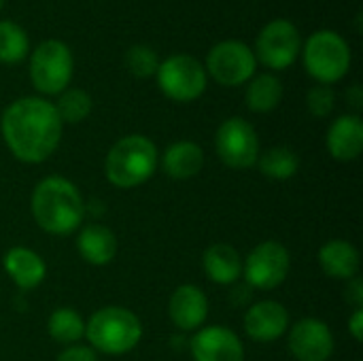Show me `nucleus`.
<instances>
[{
	"instance_id": "obj_1",
	"label": "nucleus",
	"mask_w": 363,
	"mask_h": 361,
	"mask_svg": "<svg viewBox=\"0 0 363 361\" xmlns=\"http://www.w3.org/2000/svg\"><path fill=\"white\" fill-rule=\"evenodd\" d=\"M64 123L53 102L26 96L11 102L0 117V132L9 151L23 164H40L53 155L62 140Z\"/></svg>"
},
{
	"instance_id": "obj_2",
	"label": "nucleus",
	"mask_w": 363,
	"mask_h": 361,
	"mask_svg": "<svg viewBox=\"0 0 363 361\" xmlns=\"http://www.w3.org/2000/svg\"><path fill=\"white\" fill-rule=\"evenodd\" d=\"M32 215L45 232L66 236L83 223L85 202L74 183L62 177H47L32 191Z\"/></svg>"
},
{
	"instance_id": "obj_3",
	"label": "nucleus",
	"mask_w": 363,
	"mask_h": 361,
	"mask_svg": "<svg viewBox=\"0 0 363 361\" xmlns=\"http://www.w3.org/2000/svg\"><path fill=\"white\" fill-rule=\"evenodd\" d=\"M157 147L143 134H130L119 138L104 162L106 179L119 189H132L143 185L157 170Z\"/></svg>"
},
{
	"instance_id": "obj_4",
	"label": "nucleus",
	"mask_w": 363,
	"mask_h": 361,
	"mask_svg": "<svg viewBox=\"0 0 363 361\" xmlns=\"http://www.w3.org/2000/svg\"><path fill=\"white\" fill-rule=\"evenodd\" d=\"M85 338L94 351L106 355L130 353L143 338L140 319L123 306H104L85 323Z\"/></svg>"
},
{
	"instance_id": "obj_5",
	"label": "nucleus",
	"mask_w": 363,
	"mask_h": 361,
	"mask_svg": "<svg viewBox=\"0 0 363 361\" xmlns=\"http://www.w3.org/2000/svg\"><path fill=\"white\" fill-rule=\"evenodd\" d=\"M302 62L306 72L319 85H334L351 70V47L334 30H317L302 43Z\"/></svg>"
},
{
	"instance_id": "obj_6",
	"label": "nucleus",
	"mask_w": 363,
	"mask_h": 361,
	"mask_svg": "<svg viewBox=\"0 0 363 361\" xmlns=\"http://www.w3.org/2000/svg\"><path fill=\"white\" fill-rule=\"evenodd\" d=\"M74 55L60 38H47L30 53V81L43 96H60L72 79Z\"/></svg>"
},
{
	"instance_id": "obj_7",
	"label": "nucleus",
	"mask_w": 363,
	"mask_h": 361,
	"mask_svg": "<svg viewBox=\"0 0 363 361\" xmlns=\"http://www.w3.org/2000/svg\"><path fill=\"white\" fill-rule=\"evenodd\" d=\"M155 79L162 94L174 102H194L206 91L208 85L204 64L189 53H174L162 60Z\"/></svg>"
},
{
	"instance_id": "obj_8",
	"label": "nucleus",
	"mask_w": 363,
	"mask_h": 361,
	"mask_svg": "<svg viewBox=\"0 0 363 361\" xmlns=\"http://www.w3.org/2000/svg\"><path fill=\"white\" fill-rule=\"evenodd\" d=\"M206 74L213 77L219 85L238 87L249 83L255 77L257 60L253 49L238 38L219 40L206 53Z\"/></svg>"
},
{
	"instance_id": "obj_9",
	"label": "nucleus",
	"mask_w": 363,
	"mask_h": 361,
	"mask_svg": "<svg viewBox=\"0 0 363 361\" xmlns=\"http://www.w3.org/2000/svg\"><path fill=\"white\" fill-rule=\"evenodd\" d=\"M302 51V36L294 21L272 19L268 21L255 38V60L270 70L289 68Z\"/></svg>"
},
{
	"instance_id": "obj_10",
	"label": "nucleus",
	"mask_w": 363,
	"mask_h": 361,
	"mask_svg": "<svg viewBox=\"0 0 363 361\" xmlns=\"http://www.w3.org/2000/svg\"><path fill=\"white\" fill-rule=\"evenodd\" d=\"M215 147L219 160L234 170H245L257 164L259 138L255 128L242 117L225 119L215 136Z\"/></svg>"
},
{
	"instance_id": "obj_11",
	"label": "nucleus",
	"mask_w": 363,
	"mask_h": 361,
	"mask_svg": "<svg viewBox=\"0 0 363 361\" xmlns=\"http://www.w3.org/2000/svg\"><path fill=\"white\" fill-rule=\"evenodd\" d=\"M291 268L289 251L277 243V240H266L259 243L245 260L242 264V274L249 287L253 289H274L279 287Z\"/></svg>"
},
{
	"instance_id": "obj_12",
	"label": "nucleus",
	"mask_w": 363,
	"mask_h": 361,
	"mask_svg": "<svg viewBox=\"0 0 363 361\" xmlns=\"http://www.w3.org/2000/svg\"><path fill=\"white\" fill-rule=\"evenodd\" d=\"M289 351L298 361H328L334 353V336L321 319H302L289 332Z\"/></svg>"
},
{
	"instance_id": "obj_13",
	"label": "nucleus",
	"mask_w": 363,
	"mask_h": 361,
	"mask_svg": "<svg viewBox=\"0 0 363 361\" xmlns=\"http://www.w3.org/2000/svg\"><path fill=\"white\" fill-rule=\"evenodd\" d=\"M191 353L196 361H245L240 338L221 326L198 330L191 340Z\"/></svg>"
},
{
	"instance_id": "obj_14",
	"label": "nucleus",
	"mask_w": 363,
	"mask_h": 361,
	"mask_svg": "<svg viewBox=\"0 0 363 361\" xmlns=\"http://www.w3.org/2000/svg\"><path fill=\"white\" fill-rule=\"evenodd\" d=\"M168 315L170 321L183 332L200 330L208 317V298L196 285H181L170 296Z\"/></svg>"
},
{
	"instance_id": "obj_15",
	"label": "nucleus",
	"mask_w": 363,
	"mask_h": 361,
	"mask_svg": "<svg viewBox=\"0 0 363 361\" xmlns=\"http://www.w3.org/2000/svg\"><path fill=\"white\" fill-rule=\"evenodd\" d=\"M289 328V313L274 300L253 304L245 313V330L257 343H274Z\"/></svg>"
},
{
	"instance_id": "obj_16",
	"label": "nucleus",
	"mask_w": 363,
	"mask_h": 361,
	"mask_svg": "<svg viewBox=\"0 0 363 361\" xmlns=\"http://www.w3.org/2000/svg\"><path fill=\"white\" fill-rule=\"evenodd\" d=\"M328 151L338 162H353L363 151V121L357 115L338 117L325 136Z\"/></svg>"
},
{
	"instance_id": "obj_17",
	"label": "nucleus",
	"mask_w": 363,
	"mask_h": 361,
	"mask_svg": "<svg viewBox=\"0 0 363 361\" xmlns=\"http://www.w3.org/2000/svg\"><path fill=\"white\" fill-rule=\"evenodd\" d=\"M4 270L21 291H28L43 283L47 266H45L43 257L38 253H34L32 249L13 247L4 255Z\"/></svg>"
},
{
	"instance_id": "obj_18",
	"label": "nucleus",
	"mask_w": 363,
	"mask_h": 361,
	"mask_svg": "<svg viewBox=\"0 0 363 361\" xmlns=\"http://www.w3.org/2000/svg\"><path fill=\"white\" fill-rule=\"evenodd\" d=\"M202 266L206 277L217 285H232L242 277V257L240 253L225 243H217L204 251Z\"/></svg>"
},
{
	"instance_id": "obj_19",
	"label": "nucleus",
	"mask_w": 363,
	"mask_h": 361,
	"mask_svg": "<svg viewBox=\"0 0 363 361\" xmlns=\"http://www.w3.org/2000/svg\"><path fill=\"white\" fill-rule=\"evenodd\" d=\"M77 249H79V255L87 264L104 266V264L113 262V257L117 253V238L108 228H104L100 223H89L79 232Z\"/></svg>"
},
{
	"instance_id": "obj_20",
	"label": "nucleus",
	"mask_w": 363,
	"mask_h": 361,
	"mask_svg": "<svg viewBox=\"0 0 363 361\" xmlns=\"http://www.w3.org/2000/svg\"><path fill=\"white\" fill-rule=\"evenodd\" d=\"M321 270L340 281H351L359 272V253L347 240H330L319 249Z\"/></svg>"
},
{
	"instance_id": "obj_21",
	"label": "nucleus",
	"mask_w": 363,
	"mask_h": 361,
	"mask_svg": "<svg viewBox=\"0 0 363 361\" xmlns=\"http://www.w3.org/2000/svg\"><path fill=\"white\" fill-rule=\"evenodd\" d=\"M162 166H164V172L170 179H177V181L191 179L204 166V151H202V147L198 143L179 140V143L170 145L164 151Z\"/></svg>"
},
{
	"instance_id": "obj_22",
	"label": "nucleus",
	"mask_w": 363,
	"mask_h": 361,
	"mask_svg": "<svg viewBox=\"0 0 363 361\" xmlns=\"http://www.w3.org/2000/svg\"><path fill=\"white\" fill-rule=\"evenodd\" d=\"M245 100H247V106L253 113H270V111H274L283 100V83H281V79L274 77L272 72L255 74L247 85Z\"/></svg>"
},
{
	"instance_id": "obj_23",
	"label": "nucleus",
	"mask_w": 363,
	"mask_h": 361,
	"mask_svg": "<svg viewBox=\"0 0 363 361\" xmlns=\"http://www.w3.org/2000/svg\"><path fill=\"white\" fill-rule=\"evenodd\" d=\"M30 53L28 32L13 19H0V64L15 66Z\"/></svg>"
},
{
	"instance_id": "obj_24",
	"label": "nucleus",
	"mask_w": 363,
	"mask_h": 361,
	"mask_svg": "<svg viewBox=\"0 0 363 361\" xmlns=\"http://www.w3.org/2000/svg\"><path fill=\"white\" fill-rule=\"evenodd\" d=\"M257 166L264 177L274 181H287L298 172L300 157L289 147H272L257 157Z\"/></svg>"
},
{
	"instance_id": "obj_25",
	"label": "nucleus",
	"mask_w": 363,
	"mask_h": 361,
	"mask_svg": "<svg viewBox=\"0 0 363 361\" xmlns=\"http://www.w3.org/2000/svg\"><path fill=\"white\" fill-rule=\"evenodd\" d=\"M47 330H49V336L55 343L68 345V347H72L81 338H85V321L72 309H57V311H53L49 321H47Z\"/></svg>"
},
{
	"instance_id": "obj_26",
	"label": "nucleus",
	"mask_w": 363,
	"mask_h": 361,
	"mask_svg": "<svg viewBox=\"0 0 363 361\" xmlns=\"http://www.w3.org/2000/svg\"><path fill=\"white\" fill-rule=\"evenodd\" d=\"M62 123H81L91 113V96L81 87H66L53 104Z\"/></svg>"
},
{
	"instance_id": "obj_27",
	"label": "nucleus",
	"mask_w": 363,
	"mask_h": 361,
	"mask_svg": "<svg viewBox=\"0 0 363 361\" xmlns=\"http://www.w3.org/2000/svg\"><path fill=\"white\" fill-rule=\"evenodd\" d=\"M123 64H125V68L130 70L132 77L151 79L157 72L160 57H157L155 49H151L149 45H132L123 55Z\"/></svg>"
},
{
	"instance_id": "obj_28",
	"label": "nucleus",
	"mask_w": 363,
	"mask_h": 361,
	"mask_svg": "<svg viewBox=\"0 0 363 361\" xmlns=\"http://www.w3.org/2000/svg\"><path fill=\"white\" fill-rule=\"evenodd\" d=\"M306 106L315 117H328L336 106V94L330 85H315L306 94Z\"/></svg>"
},
{
	"instance_id": "obj_29",
	"label": "nucleus",
	"mask_w": 363,
	"mask_h": 361,
	"mask_svg": "<svg viewBox=\"0 0 363 361\" xmlns=\"http://www.w3.org/2000/svg\"><path fill=\"white\" fill-rule=\"evenodd\" d=\"M55 361H98V357H96V351L91 347L72 345L64 353H60V357Z\"/></svg>"
},
{
	"instance_id": "obj_30",
	"label": "nucleus",
	"mask_w": 363,
	"mask_h": 361,
	"mask_svg": "<svg viewBox=\"0 0 363 361\" xmlns=\"http://www.w3.org/2000/svg\"><path fill=\"white\" fill-rule=\"evenodd\" d=\"M347 300L355 306V309H362L363 304V285L362 281L355 277L351 279V285H349V291H347Z\"/></svg>"
},
{
	"instance_id": "obj_31",
	"label": "nucleus",
	"mask_w": 363,
	"mask_h": 361,
	"mask_svg": "<svg viewBox=\"0 0 363 361\" xmlns=\"http://www.w3.org/2000/svg\"><path fill=\"white\" fill-rule=\"evenodd\" d=\"M349 332H351V336H353L357 343H362V338H363V311L362 309H355V313H353V317H351V321H349Z\"/></svg>"
},
{
	"instance_id": "obj_32",
	"label": "nucleus",
	"mask_w": 363,
	"mask_h": 361,
	"mask_svg": "<svg viewBox=\"0 0 363 361\" xmlns=\"http://www.w3.org/2000/svg\"><path fill=\"white\" fill-rule=\"evenodd\" d=\"M347 100L351 102L353 109H362L363 106V89L359 85H353L349 91H347Z\"/></svg>"
},
{
	"instance_id": "obj_33",
	"label": "nucleus",
	"mask_w": 363,
	"mask_h": 361,
	"mask_svg": "<svg viewBox=\"0 0 363 361\" xmlns=\"http://www.w3.org/2000/svg\"><path fill=\"white\" fill-rule=\"evenodd\" d=\"M2 6H4V0H0V11H2Z\"/></svg>"
}]
</instances>
